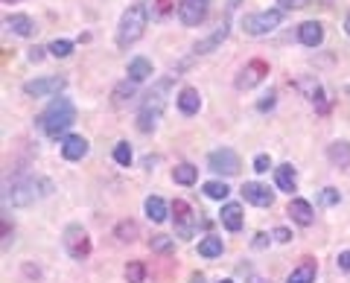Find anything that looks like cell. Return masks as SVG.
<instances>
[{
    "label": "cell",
    "mask_w": 350,
    "mask_h": 283,
    "mask_svg": "<svg viewBox=\"0 0 350 283\" xmlns=\"http://www.w3.org/2000/svg\"><path fill=\"white\" fill-rule=\"evenodd\" d=\"M73 123H76V108L68 96H59V100L38 117V126L44 129V135L53 137V140H62L64 132H68Z\"/></svg>",
    "instance_id": "6da1fadb"
},
{
    "label": "cell",
    "mask_w": 350,
    "mask_h": 283,
    "mask_svg": "<svg viewBox=\"0 0 350 283\" xmlns=\"http://www.w3.org/2000/svg\"><path fill=\"white\" fill-rule=\"evenodd\" d=\"M146 24H149V6L146 3L129 6L123 12V18H120V27H117V44L131 47L135 41H140L146 32Z\"/></svg>",
    "instance_id": "7a4b0ae2"
},
{
    "label": "cell",
    "mask_w": 350,
    "mask_h": 283,
    "mask_svg": "<svg viewBox=\"0 0 350 283\" xmlns=\"http://www.w3.org/2000/svg\"><path fill=\"white\" fill-rule=\"evenodd\" d=\"M53 193V181L44 178V176H27V178H18L12 181V187L6 190V199L18 204V208H27V204L44 199V196Z\"/></svg>",
    "instance_id": "3957f363"
},
{
    "label": "cell",
    "mask_w": 350,
    "mask_h": 283,
    "mask_svg": "<svg viewBox=\"0 0 350 283\" xmlns=\"http://www.w3.org/2000/svg\"><path fill=\"white\" fill-rule=\"evenodd\" d=\"M62 245H64V252H68V257H73V260L91 257V234H88L85 225H79V222H70L68 228H64Z\"/></svg>",
    "instance_id": "277c9868"
},
{
    "label": "cell",
    "mask_w": 350,
    "mask_h": 283,
    "mask_svg": "<svg viewBox=\"0 0 350 283\" xmlns=\"http://www.w3.org/2000/svg\"><path fill=\"white\" fill-rule=\"evenodd\" d=\"M172 222H175L178 239H193L196 228H199V216H196V211L184 199H175L172 202Z\"/></svg>",
    "instance_id": "5b68a950"
},
{
    "label": "cell",
    "mask_w": 350,
    "mask_h": 283,
    "mask_svg": "<svg viewBox=\"0 0 350 283\" xmlns=\"http://www.w3.org/2000/svg\"><path fill=\"white\" fill-rule=\"evenodd\" d=\"M266 76H269V62H266V59H251L245 68L237 73L234 88H237V91H243V94H245V91H254L257 85L266 79Z\"/></svg>",
    "instance_id": "8992f818"
},
{
    "label": "cell",
    "mask_w": 350,
    "mask_h": 283,
    "mask_svg": "<svg viewBox=\"0 0 350 283\" xmlns=\"http://www.w3.org/2000/svg\"><path fill=\"white\" fill-rule=\"evenodd\" d=\"M283 24V15L278 9H266V12H254L243 18V29L248 36H266V32H275Z\"/></svg>",
    "instance_id": "52a82bcc"
},
{
    "label": "cell",
    "mask_w": 350,
    "mask_h": 283,
    "mask_svg": "<svg viewBox=\"0 0 350 283\" xmlns=\"http://www.w3.org/2000/svg\"><path fill=\"white\" fill-rule=\"evenodd\" d=\"M207 167H211L216 176H222V178L239 176V155L234 149H213L211 155H207Z\"/></svg>",
    "instance_id": "ba28073f"
},
{
    "label": "cell",
    "mask_w": 350,
    "mask_h": 283,
    "mask_svg": "<svg viewBox=\"0 0 350 283\" xmlns=\"http://www.w3.org/2000/svg\"><path fill=\"white\" fill-rule=\"evenodd\" d=\"M170 85H172V79H161L155 88L146 91L144 105H140V114H149V117L158 120V117L163 114V105H167V91H170Z\"/></svg>",
    "instance_id": "9c48e42d"
},
{
    "label": "cell",
    "mask_w": 350,
    "mask_h": 283,
    "mask_svg": "<svg viewBox=\"0 0 350 283\" xmlns=\"http://www.w3.org/2000/svg\"><path fill=\"white\" fill-rule=\"evenodd\" d=\"M64 76H41V79H29L24 85V94L29 96H50V94H62L64 91Z\"/></svg>",
    "instance_id": "30bf717a"
},
{
    "label": "cell",
    "mask_w": 350,
    "mask_h": 283,
    "mask_svg": "<svg viewBox=\"0 0 350 283\" xmlns=\"http://www.w3.org/2000/svg\"><path fill=\"white\" fill-rule=\"evenodd\" d=\"M207 18V0H181L178 3V21L184 27H199Z\"/></svg>",
    "instance_id": "8fae6325"
},
{
    "label": "cell",
    "mask_w": 350,
    "mask_h": 283,
    "mask_svg": "<svg viewBox=\"0 0 350 283\" xmlns=\"http://www.w3.org/2000/svg\"><path fill=\"white\" fill-rule=\"evenodd\" d=\"M243 199L248 204H257V208H271V204H275V193H271L266 184H260V181H245Z\"/></svg>",
    "instance_id": "7c38bea8"
},
{
    "label": "cell",
    "mask_w": 350,
    "mask_h": 283,
    "mask_svg": "<svg viewBox=\"0 0 350 283\" xmlns=\"http://www.w3.org/2000/svg\"><path fill=\"white\" fill-rule=\"evenodd\" d=\"M91 144L82 137V135H64L62 137V158L64 161H82L88 155Z\"/></svg>",
    "instance_id": "4fadbf2b"
},
{
    "label": "cell",
    "mask_w": 350,
    "mask_h": 283,
    "mask_svg": "<svg viewBox=\"0 0 350 283\" xmlns=\"http://www.w3.org/2000/svg\"><path fill=\"white\" fill-rule=\"evenodd\" d=\"M228 32H231V21H222V27H216L211 36H207L204 41H196L193 44V53L196 56H204V53H213L219 44H222V41L228 38Z\"/></svg>",
    "instance_id": "5bb4252c"
},
{
    "label": "cell",
    "mask_w": 350,
    "mask_h": 283,
    "mask_svg": "<svg viewBox=\"0 0 350 283\" xmlns=\"http://www.w3.org/2000/svg\"><path fill=\"white\" fill-rule=\"evenodd\" d=\"M286 213L292 216V222L301 225V228H310V225L315 222V211H312V204L306 202V199H292L289 208H286Z\"/></svg>",
    "instance_id": "9a60e30c"
},
{
    "label": "cell",
    "mask_w": 350,
    "mask_h": 283,
    "mask_svg": "<svg viewBox=\"0 0 350 283\" xmlns=\"http://www.w3.org/2000/svg\"><path fill=\"white\" fill-rule=\"evenodd\" d=\"M298 38L304 47H319L324 41V27L315 24V21H304V24L298 27Z\"/></svg>",
    "instance_id": "2e32d148"
},
{
    "label": "cell",
    "mask_w": 350,
    "mask_h": 283,
    "mask_svg": "<svg viewBox=\"0 0 350 283\" xmlns=\"http://www.w3.org/2000/svg\"><path fill=\"white\" fill-rule=\"evenodd\" d=\"M219 219H222V225L228 228V231L237 234L239 228H243V208H239L237 202H228V204H222V213H219Z\"/></svg>",
    "instance_id": "e0dca14e"
},
{
    "label": "cell",
    "mask_w": 350,
    "mask_h": 283,
    "mask_svg": "<svg viewBox=\"0 0 350 283\" xmlns=\"http://www.w3.org/2000/svg\"><path fill=\"white\" fill-rule=\"evenodd\" d=\"M327 158H330L333 167L350 170V144H347V140H336V144L327 146Z\"/></svg>",
    "instance_id": "ac0fdd59"
},
{
    "label": "cell",
    "mask_w": 350,
    "mask_h": 283,
    "mask_svg": "<svg viewBox=\"0 0 350 283\" xmlns=\"http://www.w3.org/2000/svg\"><path fill=\"white\" fill-rule=\"evenodd\" d=\"M275 187L283 190V193H292L295 187H298V172H295L292 164H280L275 170Z\"/></svg>",
    "instance_id": "d6986e66"
},
{
    "label": "cell",
    "mask_w": 350,
    "mask_h": 283,
    "mask_svg": "<svg viewBox=\"0 0 350 283\" xmlns=\"http://www.w3.org/2000/svg\"><path fill=\"white\" fill-rule=\"evenodd\" d=\"M199 108H202V96L196 88H184L178 94V111L184 117H193V114H199Z\"/></svg>",
    "instance_id": "ffe728a7"
},
{
    "label": "cell",
    "mask_w": 350,
    "mask_h": 283,
    "mask_svg": "<svg viewBox=\"0 0 350 283\" xmlns=\"http://www.w3.org/2000/svg\"><path fill=\"white\" fill-rule=\"evenodd\" d=\"M144 211H146V216H149V222H155V225H161V222H167V202L161 199V196H149V199L144 202Z\"/></svg>",
    "instance_id": "44dd1931"
},
{
    "label": "cell",
    "mask_w": 350,
    "mask_h": 283,
    "mask_svg": "<svg viewBox=\"0 0 350 283\" xmlns=\"http://www.w3.org/2000/svg\"><path fill=\"white\" fill-rule=\"evenodd\" d=\"M315 275H319V266H315L312 257H306L304 263L286 278V283H315Z\"/></svg>",
    "instance_id": "7402d4cb"
},
{
    "label": "cell",
    "mask_w": 350,
    "mask_h": 283,
    "mask_svg": "<svg viewBox=\"0 0 350 283\" xmlns=\"http://www.w3.org/2000/svg\"><path fill=\"white\" fill-rule=\"evenodd\" d=\"M152 76V62L146 56H137L129 62V79L131 82H146Z\"/></svg>",
    "instance_id": "603a6c76"
},
{
    "label": "cell",
    "mask_w": 350,
    "mask_h": 283,
    "mask_svg": "<svg viewBox=\"0 0 350 283\" xmlns=\"http://www.w3.org/2000/svg\"><path fill=\"white\" fill-rule=\"evenodd\" d=\"M6 27L12 29L15 36H21V38H29L32 32H36V24H32L29 15H9L6 18Z\"/></svg>",
    "instance_id": "cb8c5ba5"
},
{
    "label": "cell",
    "mask_w": 350,
    "mask_h": 283,
    "mask_svg": "<svg viewBox=\"0 0 350 283\" xmlns=\"http://www.w3.org/2000/svg\"><path fill=\"white\" fill-rule=\"evenodd\" d=\"M225 252V245H222V237H216V234H207L202 243H199V254L207 257V260H216V257H222Z\"/></svg>",
    "instance_id": "d4e9b609"
},
{
    "label": "cell",
    "mask_w": 350,
    "mask_h": 283,
    "mask_svg": "<svg viewBox=\"0 0 350 283\" xmlns=\"http://www.w3.org/2000/svg\"><path fill=\"white\" fill-rule=\"evenodd\" d=\"M292 85H295V88H298L304 96H306V100H312V103L324 94V88L319 85V79H312V76H301V79H295Z\"/></svg>",
    "instance_id": "484cf974"
},
{
    "label": "cell",
    "mask_w": 350,
    "mask_h": 283,
    "mask_svg": "<svg viewBox=\"0 0 350 283\" xmlns=\"http://www.w3.org/2000/svg\"><path fill=\"white\" fill-rule=\"evenodd\" d=\"M172 178H175V184H181V187H193V184L199 181V170H196V164H178L172 170Z\"/></svg>",
    "instance_id": "4316f807"
},
{
    "label": "cell",
    "mask_w": 350,
    "mask_h": 283,
    "mask_svg": "<svg viewBox=\"0 0 350 283\" xmlns=\"http://www.w3.org/2000/svg\"><path fill=\"white\" fill-rule=\"evenodd\" d=\"M114 237L120 239V243H135L137 239V222L135 219H123L114 225Z\"/></svg>",
    "instance_id": "83f0119b"
},
{
    "label": "cell",
    "mask_w": 350,
    "mask_h": 283,
    "mask_svg": "<svg viewBox=\"0 0 350 283\" xmlns=\"http://www.w3.org/2000/svg\"><path fill=\"white\" fill-rule=\"evenodd\" d=\"M135 85L137 82H131V79H126V82H120L117 88H114V103L117 105H123V103H129V100H135Z\"/></svg>",
    "instance_id": "f1b7e54d"
},
{
    "label": "cell",
    "mask_w": 350,
    "mask_h": 283,
    "mask_svg": "<svg viewBox=\"0 0 350 283\" xmlns=\"http://www.w3.org/2000/svg\"><path fill=\"white\" fill-rule=\"evenodd\" d=\"M228 193H231V187H228L225 181H207L204 184V196H207V199L222 202V199H228Z\"/></svg>",
    "instance_id": "f546056e"
},
{
    "label": "cell",
    "mask_w": 350,
    "mask_h": 283,
    "mask_svg": "<svg viewBox=\"0 0 350 283\" xmlns=\"http://www.w3.org/2000/svg\"><path fill=\"white\" fill-rule=\"evenodd\" d=\"M50 56H56V59H68L70 53H73V41L68 38H56V41H50Z\"/></svg>",
    "instance_id": "4dcf8cb0"
},
{
    "label": "cell",
    "mask_w": 350,
    "mask_h": 283,
    "mask_svg": "<svg viewBox=\"0 0 350 283\" xmlns=\"http://www.w3.org/2000/svg\"><path fill=\"white\" fill-rule=\"evenodd\" d=\"M123 275H126V280H129V283H144V280H146V266H144V263H137V260H135V263H129V266H126Z\"/></svg>",
    "instance_id": "1f68e13d"
},
{
    "label": "cell",
    "mask_w": 350,
    "mask_h": 283,
    "mask_svg": "<svg viewBox=\"0 0 350 283\" xmlns=\"http://www.w3.org/2000/svg\"><path fill=\"white\" fill-rule=\"evenodd\" d=\"M152 252H158V254H170L172 252V248H175V243H172V239L167 237V234H158V237H152Z\"/></svg>",
    "instance_id": "d6a6232c"
},
{
    "label": "cell",
    "mask_w": 350,
    "mask_h": 283,
    "mask_svg": "<svg viewBox=\"0 0 350 283\" xmlns=\"http://www.w3.org/2000/svg\"><path fill=\"white\" fill-rule=\"evenodd\" d=\"M114 161L120 167H129L131 164V146L126 144V140H120V144L114 146Z\"/></svg>",
    "instance_id": "836d02e7"
},
{
    "label": "cell",
    "mask_w": 350,
    "mask_h": 283,
    "mask_svg": "<svg viewBox=\"0 0 350 283\" xmlns=\"http://www.w3.org/2000/svg\"><path fill=\"white\" fill-rule=\"evenodd\" d=\"M172 9H175L172 0H152V15L155 18H170Z\"/></svg>",
    "instance_id": "e575fe53"
},
{
    "label": "cell",
    "mask_w": 350,
    "mask_h": 283,
    "mask_svg": "<svg viewBox=\"0 0 350 283\" xmlns=\"http://www.w3.org/2000/svg\"><path fill=\"white\" fill-rule=\"evenodd\" d=\"M338 202H342V196H338V190H333V187H324L319 196V204H338Z\"/></svg>",
    "instance_id": "d590c367"
},
{
    "label": "cell",
    "mask_w": 350,
    "mask_h": 283,
    "mask_svg": "<svg viewBox=\"0 0 350 283\" xmlns=\"http://www.w3.org/2000/svg\"><path fill=\"white\" fill-rule=\"evenodd\" d=\"M155 126H158V120H155V117H149V114H137V129H140V132H152Z\"/></svg>",
    "instance_id": "8d00e7d4"
},
{
    "label": "cell",
    "mask_w": 350,
    "mask_h": 283,
    "mask_svg": "<svg viewBox=\"0 0 350 283\" xmlns=\"http://www.w3.org/2000/svg\"><path fill=\"white\" fill-rule=\"evenodd\" d=\"M275 100H278V96H275V91H269V96H262V100L257 103V108H260V111H269V108L275 105Z\"/></svg>",
    "instance_id": "74e56055"
},
{
    "label": "cell",
    "mask_w": 350,
    "mask_h": 283,
    "mask_svg": "<svg viewBox=\"0 0 350 283\" xmlns=\"http://www.w3.org/2000/svg\"><path fill=\"white\" fill-rule=\"evenodd\" d=\"M269 164H271V158H269V155H257V158H254V170H257V172H266Z\"/></svg>",
    "instance_id": "f35d334b"
},
{
    "label": "cell",
    "mask_w": 350,
    "mask_h": 283,
    "mask_svg": "<svg viewBox=\"0 0 350 283\" xmlns=\"http://www.w3.org/2000/svg\"><path fill=\"white\" fill-rule=\"evenodd\" d=\"M271 234H275L278 243H289V239H292V231H289V228H275Z\"/></svg>",
    "instance_id": "ab89813d"
},
{
    "label": "cell",
    "mask_w": 350,
    "mask_h": 283,
    "mask_svg": "<svg viewBox=\"0 0 350 283\" xmlns=\"http://www.w3.org/2000/svg\"><path fill=\"white\" fill-rule=\"evenodd\" d=\"M336 263H338V269H342V271H350V248H347V252L338 254Z\"/></svg>",
    "instance_id": "60d3db41"
},
{
    "label": "cell",
    "mask_w": 350,
    "mask_h": 283,
    "mask_svg": "<svg viewBox=\"0 0 350 283\" xmlns=\"http://www.w3.org/2000/svg\"><path fill=\"white\" fill-rule=\"evenodd\" d=\"M306 6V0H280V9H301Z\"/></svg>",
    "instance_id": "b9f144b4"
},
{
    "label": "cell",
    "mask_w": 350,
    "mask_h": 283,
    "mask_svg": "<svg viewBox=\"0 0 350 283\" xmlns=\"http://www.w3.org/2000/svg\"><path fill=\"white\" fill-rule=\"evenodd\" d=\"M41 59H44V50L41 47H32L29 50V62H41Z\"/></svg>",
    "instance_id": "7bdbcfd3"
},
{
    "label": "cell",
    "mask_w": 350,
    "mask_h": 283,
    "mask_svg": "<svg viewBox=\"0 0 350 283\" xmlns=\"http://www.w3.org/2000/svg\"><path fill=\"white\" fill-rule=\"evenodd\" d=\"M266 243H269V234H257V237H254V248H262Z\"/></svg>",
    "instance_id": "ee69618b"
},
{
    "label": "cell",
    "mask_w": 350,
    "mask_h": 283,
    "mask_svg": "<svg viewBox=\"0 0 350 283\" xmlns=\"http://www.w3.org/2000/svg\"><path fill=\"white\" fill-rule=\"evenodd\" d=\"M245 283H269V280H262V278H260V275H251V278H248V280H245Z\"/></svg>",
    "instance_id": "f6af8a7d"
},
{
    "label": "cell",
    "mask_w": 350,
    "mask_h": 283,
    "mask_svg": "<svg viewBox=\"0 0 350 283\" xmlns=\"http://www.w3.org/2000/svg\"><path fill=\"white\" fill-rule=\"evenodd\" d=\"M190 283H204V275H193V278H190Z\"/></svg>",
    "instance_id": "bcb514c9"
},
{
    "label": "cell",
    "mask_w": 350,
    "mask_h": 283,
    "mask_svg": "<svg viewBox=\"0 0 350 283\" xmlns=\"http://www.w3.org/2000/svg\"><path fill=\"white\" fill-rule=\"evenodd\" d=\"M345 32H347V38H350V12H347V18H345Z\"/></svg>",
    "instance_id": "7dc6e473"
},
{
    "label": "cell",
    "mask_w": 350,
    "mask_h": 283,
    "mask_svg": "<svg viewBox=\"0 0 350 283\" xmlns=\"http://www.w3.org/2000/svg\"><path fill=\"white\" fill-rule=\"evenodd\" d=\"M3 3H21V0H3Z\"/></svg>",
    "instance_id": "c3c4849f"
},
{
    "label": "cell",
    "mask_w": 350,
    "mask_h": 283,
    "mask_svg": "<svg viewBox=\"0 0 350 283\" xmlns=\"http://www.w3.org/2000/svg\"><path fill=\"white\" fill-rule=\"evenodd\" d=\"M219 283H234V280H219Z\"/></svg>",
    "instance_id": "681fc988"
}]
</instances>
